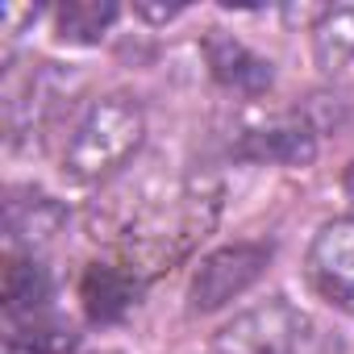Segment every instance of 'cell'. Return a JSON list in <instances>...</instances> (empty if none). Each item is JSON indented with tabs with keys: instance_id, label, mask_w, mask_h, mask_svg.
I'll return each mask as SVG.
<instances>
[{
	"instance_id": "1",
	"label": "cell",
	"mask_w": 354,
	"mask_h": 354,
	"mask_svg": "<svg viewBox=\"0 0 354 354\" xmlns=\"http://www.w3.org/2000/svg\"><path fill=\"white\" fill-rule=\"evenodd\" d=\"M142 133H146V117L133 96L125 92L100 96L75 121L71 142L63 150V171L80 184H96L129 162V154L142 146Z\"/></svg>"
},
{
	"instance_id": "2",
	"label": "cell",
	"mask_w": 354,
	"mask_h": 354,
	"mask_svg": "<svg viewBox=\"0 0 354 354\" xmlns=\"http://www.w3.org/2000/svg\"><path fill=\"white\" fill-rule=\"evenodd\" d=\"M308 317L283 296L234 317L217 333V354H300L308 342Z\"/></svg>"
},
{
	"instance_id": "3",
	"label": "cell",
	"mask_w": 354,
	"mask_h": 354,
	"mask_svg": "<svg viewBox=\"0 0 354 354\" xmlns=\"http://www.w3.org/2000/svg\"><path fill=\"white\" fill-rule=\"evenodd\" d=\"M267 263H271V246L263 242H234L225 250H213L192 275V288H188L192 313H217L221 304L238 300L246 288L259 283Z\"/></svg>"
},
{
	"instance_id": "4",
	"label": "cell",
	"mask_w": 354,
	"mask_h": 354,
	"mask_svg": "<svg viewBox=\"0 0 354 354\" xmlns=\"http://www.w3.org/2000/svg\"><path fill=\"white\" fill-rule=\"evenodd\" d=\"M308 275L325 300L354 308V217L321 225L308 250Z\"/></svg>"
},
{
	"instance_id": "5",
	"label": "cell",
	"mask_w": 354,
	"mask_h": 354,
	"mask_svg": "<svg viewBox=\"0 0 354 354\" xmlns=\"http://www.w3.org/2000/svg\"><path fill=\"white\" fill-rule=\"evenodd\" d=\"M242 158L254 162H279V167H308L317 158V133L300 117H275L267 125H254L238 142Z\"/></svg>"
},
{
	"instance_id": "6",
	"label": "cell",
	"mask_w": 354,
	"mask_h": 354,
	"mask_svg": "<svg viewBox=\"0 0 354 354\" xmlns=\"http://www.w3.org/2000/svg\"><path fill=\"white\" fill-rule=\"evenodd\" d=\"M205 59H209L213 75H217L225 88L242 92V96H259V92L271 88V63L259 59L246 42H238V38H230V34H213V38L205 42Z\"/></svg>"
},
{
	"instance_id": "7",
	"label": "cell",
	"mask_w": 354,
	"mask_h": 354,
	"mask_svg": "<svg viewBox=\"0 0 354 354\" xmlns=\"http://www.w3.org/2000/svg\"><path fill=\"white\" fill-rule=\"evenodd\" d=\"M138 275L133 271H121V267H104V263H92L84 271V283H80V296H84V308L92 321L109 325V321H121L133 304H138Z\"/></svg>"
},
{
	"instance_id": "8",
	"label": "cell",
	"mask_w": 354,
	"mask_h": 354,
	"mask_svg": "<svg viewBox=\"0 0 354 354\" xmlns=\"http://www.w3.org/2000/svg\"><path fill=\"white\" fill-rule=\"evenodd\" d=\"M5 213H9V242L13 246H42L67 221L63 205L50 201L46 192H13Z\"/></svg>"
},
{
	"instance_id": "9",
	"label": "cell",
	"mask_w": 354,
	"mask_h": 354,
	"mask_svg": "<svg viewBox=\"0 0 354 354\" xmlns=\"http://www.w3.org/2000/svg\"><path fill=\"white\" fill-rule=\"evenodd\" d=\"M50 275L42 263L34 259H9L5 267V321H26V317H38L50 308Z\"/></svg>"
},
{
	"instance_id": "10",
	"label": "cell",
	"mask_w": 354,
	"mask_h": 354,
	"mask_svg": "<svg viewBox=\"0 0 354 354\" xmlns=\"http://www.w3.org/2000/svg\"><path fill=\"white\" fill-rule=\"evenodd\" d=\"M75 342H80L75 325L67 317H59L55 308L9 325V346L30 350V354H67V350H75Z\"/></svg>"
},
{
	"instance_id": "11",
	"label": "cell",
	"mask_w": 354,
	"mask_h": 354,
	"mask_svg": "<svg viewBox=\"0 0 354 354\" xmlns=\"http://www.w3.org/2000/svg\"><path fill=\"white\" fill-rule=\"evenodd\" d=\"M113 21H117V5H109V0H67V5L55 9L59 38L63 42H75V46L100 42Z\"/></svg>"
},
{
	"instance_id": "12",
	"label": "cell",
	"mask_w": 354,
	"mask_h": 354,
	"mask_svg": "<svg viewBox=\"0 0 354 354\" xmlns=\"http://www.w3.org/2000/svg\"><path fill=\"white\" fill-rule=\"evenodd\" d=\"M313 50L325 71H337L354 59V5H333L313 26Z\"/></svg>"
},
{
	"instance_id": "13",
	"label": "cell",
	"mask_w": 354,
	"mask_h": 354,
	"mask_svg": "<svg viewBox=\"0 0 354 354\" xmlns=\"http://www.w3.org/2000/svg\"><path fill=\"white\" fill-rule=\"evenodd\" d=\"M138 13H142L146 21H171V17H180L184 9H150V5H138Z\"/></svg>"
},
{
	"instance_id": "14",
	"label": "cell",
	"mask_w": 354,
	"mask_h": 354,
	"mask_svg": "<svg viewBox=\"0 0 354 354\" xmlns=\"http://www.w3.org/2000/svg\"><path fill=\"white\" fill-rule=\"evenodd\" d=\"M346 192H350V201H354V162H350V171H346Z\"/></svg>"
},
{
	"instance_id": "15",
	"label": "cell",
	"mask_w": 354,
	"mask_h": 354,
	"mask_svg": "<svg viewBox=\"0 0 354 354\" xmlns=\"http://www.w3.org/2000/svg\"><path fill=\"white\" fill-rule=\"evenodd\" d=\"M104 354H113V350H104Z\"/></svg>"
}]
</instances>
